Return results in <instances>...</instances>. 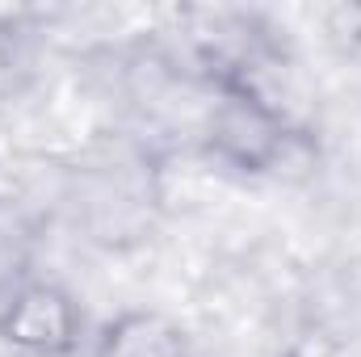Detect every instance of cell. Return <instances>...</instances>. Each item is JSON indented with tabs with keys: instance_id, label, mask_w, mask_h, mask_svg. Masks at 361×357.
<instances>
[{
	"instance_id": "obj_1",
	"label": "cell",
	"mask_w": 361,
	"mask_h": 357,
	"mask_svg": "<svg viewBox=\"0 0 361 357\" xmlns=\"http://www.w3.org/2000/svg\"><path fill=\"white\" fill-rule=\"evenodd\" d=\"M290 126L248 80H223V101L210 118V147L240 173H269L286 156Z\"/></svg>"
},
{
	"instance_id": "obj_2",
	"label": "cell",
	"mask_w": 361,
	"mask_h": 357,
	"mask_svg": "<svg viewBox=\"0 0 361 357\" xmlns=\"http://www.w3.org/2000/svg\"><path fill=\"white\" fill-rule=\"evenodd\" d=\"M80 307L55 282H21L0 298V337L30 357H68L80 345Z\"/></svg>"
},
{
	"instance_id": "obj_3",
	"label": "cell",
	"mask_w": 361,
	"mask_h": 357,
	"mask_svg": "<svg viewBox=\"0 0 361 357\" xmlns=\"http://www.w3.org/2000/svg\"><path fill=\"white\" fill-rule=\"evenodd\" d=\"M30 248H25V236L8 223V219H0V298L8 294V290H17L21 282H30Z\"/></svg>"
},
{
	"instance_id": "obj_4",
	"label": "cell",
	"mask_w": 361,
	"mask_h": 357,
	"mask_svg": "<svg viewBox=\"0 0 361 357\" xmlns=\"http://www.w3.org/2000/svg\"><path fill=\"white\" fill-rule=\"evenodd\" d=\"M281 357H341V349H336L324 332H302V337H294V341L286 345Z\"/></svg>"
}]
</instances>
